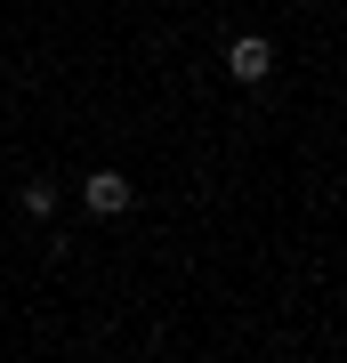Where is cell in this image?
<instances>
[{
	"label": "cell",
	"mask_w": 347,
	"mask_h": 363,
	"mask_svg": "<svg viewBox=\"0 0 347 363\" xmlns=\"http://www.w3.org/2000/svg\"><path fill=\"white\" fill-rule=\"evenodd\" d=\"M307 9H315V0H307Z\"/></svg>",
	"instance_id": "obj_4"
},
{
	"label": "cell",
	"mask_w": 347,
	"mask_h": 363,
	"mask_svg": "<svg viewBox=\"0 0 347 363\" xmlns=\"http://www.w3.org/2000/svg\"><path fill=\"white\" fill-rule=\"evenodd\" d=\"M81 202H89L97 218H121V210L138 202V186H129L121 169H89V178H81Z\"/></svg>",
	"instance_id": "obj_1"
},
{
	"label": "cell",
	"mask_w": 347,
	"mask_h": 363,
	"mask_svg": "<svg viewBox=\"0 0 347 363\" xmlns=\"http://www.w3.org/2000/svg\"><path fill=\"white\" fill-rule=\"evenodd\" d=\"M226 73H234V81H267V73H275V40H267V33H234V40H226Z\"/></svg>",
	"instance_id": "obj_2"
},
{
	"label": "cell",
	"mask_w": 347,
	"mask_h": 363,
	"mask_svg": "<svg viewBox=\"0 0 347 363\" xmlns=\"http://www.w3.org/2000/svg\"><path fill=\"white\" fill-rule=\"evenodd\" d=\"M16 202H25V218H49V210H57V186H49V178H33Z\"/></svg>",
	"instance_id": "obj_3"
}]
</instances>
